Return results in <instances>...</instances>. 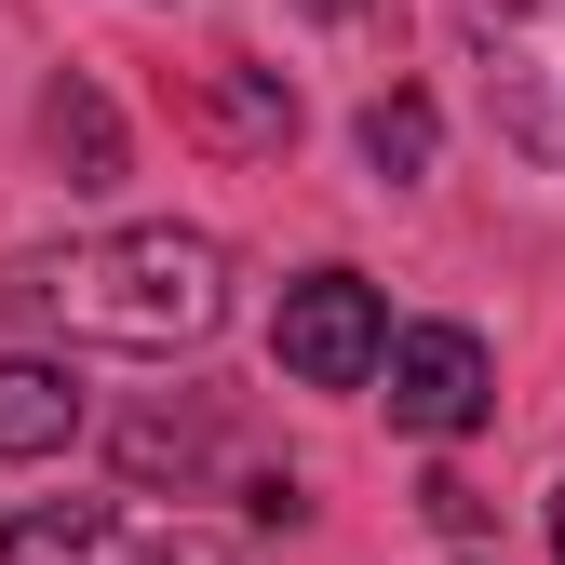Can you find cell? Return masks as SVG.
Listing matches in <instances>:
<instances>
[{"label":"cell","instance_id":"8992f818","mask_svg":"<svg viewBox=\"0 0 565 565\" xmlns=\"http://www.w3.org/2000/svg\"><path fill=\"white\" fill-rule=\"evenodd\" d=\"M41 135H54L67 189H108V175H121V121H108V95H95V82H54V95H41Z\"/></svg>","mask_w":565,"mask_h":565},{"label":"cell","instance_id":"30bf717a","mask_svg":"<svg viewBox=\"0 0 565 565\" xmlns=\"http://www.w3.org/2000/svg\"><path fill=\"white\" fill-rule=\"evenodd\" d=\"M297 14H323V28H364V14H377V0H297Z\"/></svg>","mask_w":565,"mask_h":565},{"label":"cell","instance_id":"7a4b0ae2","mask_svg":"<svg viewBox=\"0 0 565 565\" xmlns=\"http://www.w3.org/2000/svg\"><path fill=\"white\" fill-rule=\"evenodd\" d=\"M484 28V108L525 162H565V0H471Z\"/></svg>","mask_w":565,"mask_h":565},{"label":"cell","instance_id":"6da1fadb","mask_svg":"<svg viewBox=\"0 0 565 565\" xmlns=\"http://www.w3.org/2000/svg\"><path fill=\"white\" fill-rule=\"evenodd\" d=\"M0 310L82 337V350H135V364H162V350H202V337L230 323V243L162 216V230L67 243V256H14V269H0Z\"/></svg>","mask_w":565,"mask_h":565},{"label":"cell","instance_id":"52a82bcc","mask_svg":"<svg viewBox=\"0 0 565 565\" xmlns=\"http://www.w3.org/2000/svg\"><path fill=\"white\" fill-rule=\"evenodd\" d=\"M95 539H108L95 499H41V512L0 525V565H95Z\"/></svg>","mask_w":565,"mask_h":565},{"label":"cell","instance_id":"3957f363","mask_svg":"<svg viewBox=\"0 0 565 565\" xmlns=\"http://www.w3.org/2000/svg\"><path fill=\"white\" fill-rule=\"evenodd\" d=\"M269 350H282V377H297V391H364V377L391 364V310H377L364 269H310V282H282Z\"/></svg>","mask_w":565,"mask_h":565},{"label":"cell","instance_id":"8fae6325","mask_svg":"<svg viewBox=\"0 0 565 565\" xmlns=\"http://www.w3.org/2000/svg\"><path fill=\"white\" fill-rule=\"evenodd\" d=\"M552 565H565V484H552Z\"/></svg>","mask_w":565,"mask_h":565},{"label":"cell","instance_id":"9c48e42d","mask_svg":"<svg viewBox=\"0 0 565 565\" xmlns=\"http://www.w3.org/2000/svg\"><path fill=\"white\" fill-rule=\"evenodd\" d=\"M135 565H230L216 525H162V539H135Z\"/></svg>","mask_w":565,"mask_h":565},{"label":"cell","instance_id":"5b68a950","mask_svg":"<svg viewBox=\"0 0 565 565\" xmlns=\"http://www.w3.org/2000/svg\"><path fill=\"white\" fill-rule=\"evenodd\" d=\"M67 431H82V391H67V364H41V350H0V458H54Z\"/></svg>","mask_w":565,"mask_h":565},{"label":"cell","instance_id":"ba28073f","mask_svg":"<svg viewBox=\"0 0 565 565\" xmlns=\"http://www.w3.org/2000/svg\"><path fill=\"white\" fill-rule=\"evenodd\" d=\"M364 162L377 175H431V95H377L364 108Z\"/></svg>","mask_w":565,"mask_h":565},{"label":"cell","instance_id":"277c9868","mask_svg":"<svg viewBox=\"0 0 565 565\" xmlns=\"http://www.w3.org/2000/svg\"><path fill=\"white\" fill-rule=\"evenodd\" d=\"M391 431H417V445H458L484 404H499V364H484V337L471 323H391Z\"/></svg>","mask_w":565,"mask_h":565}]
</instances>
